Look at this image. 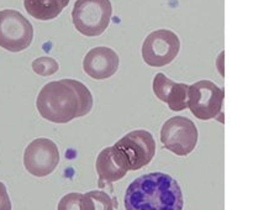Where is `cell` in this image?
I'll return each mask as SVG.
<instances>
[{
    "instance_id": "obj_16",
    "label": "cell",
    "mask_w": 253,
    "mask_h": 210,
    "mask_svg": "<svg viewBox=\"0 0 253 210\" xmlns=\"http://www.w3.org/2000/svg\"><path fill=\"white\" fill-rule=\"evenodd\" d=\"M83 194L82 193H69L61 198L57 210H82Z\"/></svg>"
},
{
    "instance_id": "obj_14",
    "label": "cell",
    "mask_w": 253,
    "mask_h": 210,
    "mask_svg": "<svg viewBox=\"0 0 253 210\" xmlns=\"http://www.w3.org/2000/svg\"><path fill=\"white\" fill-rule=\"evenodd\" d=\"M82 210H114V202L108 193L90 190L83 194Z\"/></svg>"
},
{
    "instance_id": "obj_11",
    "label": "cell",
    "mask_w": 253,
    "mask_h": 210,
    "mask_svg": "<svg viewBox=\"0 0 253 210\" xmlns=\"http://www.w3.org/2000/svg\"><path fill=\"white\" fill-rule=\"evenodd\" d=\"M95 168L100 182L105 180L108 183L123 179L126 173L130 170L127 160L124 153L115 146L104 148L99 153L95 162Z\"/></svg>"
},
{
    "instance_id": "obj_8",
    "label": "cell",
    "mask_w": 253,
    "mask_h": 210,
    "mask_svg": "<svg viewBox=\"0 0 253 210\" xmlns=\"http://www.w3.org/2000/svg\"><path fill=\"white\" fill-rule=\"evenodd\" d=\"M116 148L124 153L130 170H138L150 165L156 155V141L147 130H133L116 141Z\"/></svg>"
},
{
    "instance_id": "obj_9",
    "label": "cell",
    "mask_w": 253,
    "mask_h": 210,
    "mask_svg": "<svg viewBox=\"0 0 253 210\" xmlns=\"http://www.w3.org/2000/svg\"><path fill=\"white\" fill-rule=\"evenodd\" d=\"M59 163V151L56 143L46 137L31 141L25 148L24 166L34 177L51 174Z\"/></svg>"
},
{
    "instance_id": "obj_10",
    "label": "cell",
    "mask_w": 253,
    "mask_h": 210,
    "mask_svg": "<svg viewBox=\"0 0 253 210\" xmlns=\"http://www.w3.org/2000/svg\"><path fill=\"white\" fill-rule=\"evenodd\" d=\"M119 54L113 48L98 46L89 49L83 59V71L96 81L110 78L119 69Z\"/></svg>"
},
{
    "instance_id": "obj_13",
    "label": "cell",
    "mask_w": 253,
    "mask_h": 210,
    "mask_svg": "<svg viewBox=\"0 0 253 210\" xmlns=\"http://www.w3.org/2000/svg\"><path fill=\"white\" fill-rule=\"evenodd\" d=\"M71 0H24V6L32 17L42 21L56 19Z\"/></svg>"
},
{
    "instance_id": "obj_1",
    "label": "cell",
    "mask_w": 253,
    "mask_h": 210,
    "mask_svg": "<svg viewBox=\"0 0 253 210\" xmlns=\"http://www.w3.org/2000/svg\"><path fill=\"white\" fill-rule=\"evenodd\" d=\"M36 108L44 120L67 124L90 113L93 95L76 79L53 81L42 86L36 99Z\"/></svg>"
},
{
    "instance_id": "obj_17",
    "label": "cell",
    "mask_w": 253,
    "mask_h": 210,
    "mask_svg": "<svg viewBox=\"0 0 253 210\" xmlns=\"http://www.w3.org/2000/svg\"><path fill=\"white\" fill-rule=\"evenodd\" d=\"M0 210H11V202L7 194V189L2 182H0Z\"/></svg>"
},
{
    "instance_id": "obj_7",
    "label": "cell",
    "mask_w": 253,
    "mask_h": 210,
    "mask_svg": "<svg viewBox=\"0 0 253 210\" xmlns=\"http://www.w3.org/2000/svg\"><path fill=\"white\" fill-rule=\"evenodd\" d=\"M180 49L179 37L172 30H156L142 43V58L148 66L163 67L175 59Z\"/></svg>"
},
{
    "instance_id": "obj_15",
    "label": "cell",
    "mask_w": 253,
    "mask_h": 210,
    "mask_svg": "<svg viewBox=\"0 0 253 210\" xmlns=\"http://www.w3.org/2000/svg\"><path fill=\"white\" fill-rule=\"evenodd\" d=\"M59 69V64L53 57L42 56L32 62V71L41 77H51L57 73Z\"/></svg>"
},
{
    "instance_id": "obj_2",
    "label": "cell",
    "mask_w": 253,
    "mask_h": 210,
    "mask_svg": "<svg viewBox=\"0 0 253 210\" xmlns=\"http://www.w3.org/2000/svg\"><path fill=\"white\" fill-rule=\"evenodd\" d=\"M125 210H183L180 185L169 174L152 172L131 182L125 193Z\"/></svg>"
},
{
    "instance_id": "obj_12",
    "label": "cell",
    "mask_w": 253,
    "mask_h": 210,
    "mask_svg": "<svg viewBox=\"0 0 253 210\" xmlns=\"http://www.w3.org/2000/svg\"><path fill=\"white\" fill-rule=\"evenodd\" d=\"M153 93L161 101L167 103L172 111H182L188 108V88L184 83H175L165 73H157L153 78Z\"/></svg>"
},
{
    "instance_id": "obj_3",
    "label": "cell",
    "mask_w": 253,
    "mask_h": 210,
    "mask_svg": "<svg viewBox=\"0 0 253 210\" xmlns=\"http://www.w3.org/2000/svg\"><path fill=\"white\" fill-rule=\"evenodd\" d=\"M113 15L110 0H77L72 10L74 27L86 37H95L109 27Z\"/></svg>"
},
{
    "instance_id": "obj_4",
    "label": "cell",
    "mask_w": 253,
    "mask_h": 210,
    "mask_svg": "<svg viewBox=\"0 0 253 210\" xmlns=\"http://www.w3.org/2000/svg\"><path fill=\"white\" fill-rule=\"evenodd\" d=\"M224 89L211 81L203 79L188 88L187 105L193 115L200 120H210L221 114Z\"/></svg>"
},
{
    "instance_id": "obj_6",
    "label": "cell",
    "mask_w": 253,
    "mask_h": 210,
    "mask_svg": "<svg viewBox=\"0 0 253 210\" xmlns=\"http://www.w3.org/2000/svg\"><path fill=\"white\" fill-rule=\"evenodd\" d=\"M199 138L198 127L185 116L168 119L161 128V141L165 148L177 156H188L195 150Z\"/></svg>"
},
{
    "instance_id": "obj_5",
    "label": "cell",
    "mask_w": 253,
    "mask_h": 210,
    "mask_svg": "<svg viewBox=\"0 0 253 210\" xmlns=\"http://www.w3.org/2000/svg\"><path fill=\"white\" fill-rule=\"evenodd\" d=\"M34 39L31 22L20 11L12 9L0 11V47L9 52L29 48Z\"/></svg>"
}]
</instances>
